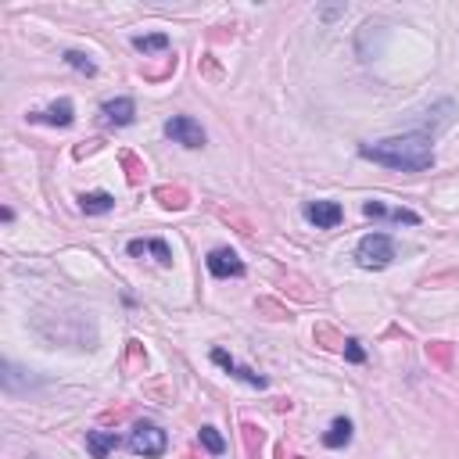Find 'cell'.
<instances>
[{
    "label": "cell",
    "mask_w": 459,
    "mask_h": 459,
    "mask_svg": "<svg viewBox=\"0 0 459 459\" xmlns=\"http://www.w3.org/2000/svg\"><path fill=\"white\" fill-rule=\"evenodd\" d=\"M101 112L108 115V122H115V126H130V122H133V115H137V105H133V97H115V101H105V105H101Z\"/></svg>",
    "instance_id": "10"
},
{
    "label": "cell",
    "mask_w": 459,
    "mask_h": 459,
    "mask_svg": "<svg viewBox=\"0 0 459 459\" xmlns=\"http://www.w3.org/2000/svg\"><path fill=\"white\" fill-rule=\"evenodd\" d=\"M344 11H348L344 4H337V8H320V19H323V22H330V19H341Z\"/></svg>",
    "instance_id": "26"
},
{
    "label": "cell",
    "mask_w": 459,
    "mask_h": 459,
    "mask_svg": "<svg viewBox=\"0 0 459 459\" xmlns=\"http://www.w3.org/2000/svg\"><path fill=\"white\" fill-rule=\"evenodd\" d=\"M359 154H362L366 162L388 165V169H395V172H423V169L434 165L431 137H420V133L388 137V140H377V144H359Z\"/></svg>",
    "instance_id": "1"
},
{
    "label": "cell",
    "mask_w": 459,
    "mask_h": 459,
    "mask_svg": "<svg viewBox=\"0 0 459 459\" xmlns=\"http://www.w3.org/2000/svg\"><path fill=\"white\" fill-rule=\"evenodd\" d=\"M133 47H137V51H144V54H154V51H165V47H169V36H165V33L137 36V40H133Z\"/></svg>",
    "instance_id": "15"
},
{
    "label": "cell",
    "mask_w": 459,
    "mask_h": 459,
    "mask_svg": "<svg viewBox=\"0 0 459 459\" xmlns=\"http://www.w3.org/2000/svg\"><path fill=\"white\" fill-rule=\"evenodd\" d=\"M201 445H205L212 455H223V452H226V438H223L216 427H201Z\"/></svg>",
    "instance_id": "17"
},
{
    "label": "cell",
    "mask_w": 459,
    "mask_h": 459,
    "mask_svg": "<svg viewBox=\"0 0 459 459\" xmlns=\"http://www.w3.org/2000/svg\"><path fill=\"white\" fill-rule=\"evenodd\" d=\"M130 448H133L137 455H144V459H158V455L169 448V438H165V431L154 427V423H137L133 434H130Z\"/></svg>",
    "instance_id": "3"
},
{
    "label": "cell",
    "mask_w": 459,
    "mask_h": 459,
    "mask_svg": "<svg viewBox=\"0 0 459 459\" xmlns=\"http://www.w3.org/2000/svg\"><path fill=\"white\" fill-rule=\"evenodd\" d=\"M427 355H431V359H438L441 366H448V359H452V348H448V341H434V344L427 348Z\"/></svg>",
    "instance_id": "20"
},
{
    "label": "cell",
    "mask_w": 459,
    "mask_h": 459,
    "mask_svg": "<svg viewBox=\"0 0 459 459\" xmlns=\"http://www.w3.org/2000/svg\"><path fill=\"white\" fill-rule=\"evenodd\" d=\"M212 359L223 366L226 374H233V377H241L244 384H251V388H265V377L262 374H255V370H248V366H241V362H233V355L230 352H223V348H216L212 352Z\"/></svg>",
    "instance_id": "7"
},
{
    "label": "cell",
    "mask_w": 459,
    "mask_h": 459,
    "mask_svg": "<svg viewBox=\"0 0 459 459\" xmlns=\"http://www.w3.org/2000/svg\"><path fill=\"white\" fill-rule=\"evenodd\" d=\"M133 258H140V255H154L162 265H172V251H169V244L165 241H130V248H126Z\"/></svg>",
    "instance_id": "12"
},
{
    "label": "cell",
    "mask_w": 459,
    "mask_h": 459,
    "mask_svg": "<svg viewBox=\"0 0 459 459\" xmlns=\"http://www.w3.org/2000/svg\"><path fill=\"white\" fill-rule=\"evenodd\" d=\"M165 137H169L172 144L191 147V151L205 147V130H201V122H194L191 115H172V119L165 122Z\"/></svg>",
    "instance_id": "4"
},
{
    "label": "cell",
    "mask_w": 459,
    "mask_h": 459,
    "mask_svg": "<svg viewBox=\"0 0 459 459\" xmlns=\"http://www.w3.org/2000/svg\"><path fill=\"white\" fill-rule=\"evenodd\" d=\"M244 445H248V455H255L262 448V431L255 423H244Z\"/></svg>",
    "instance_id": "19"
},
{
    "label": "cell",
    "mask_w": 459,
    "mask_h": 459,
    "mask_svg": "<svg viewBox=\"0 0 459 459\" xmlns=\"http://www.w3.org/2000/svg\"><path fill=\"white\" fill-rule=\"evenodd\" d=\"M29 119H33V122H47V126H61V130L75 122V115H72V101H68V97L54 101L47 112H33Z\"/></svg>",
    "instance_id": "9"
},
{
    "label": "cell",
    "mask_w": 459,
    "mask_h": 459,
    "mask_svg": "<svg viewBox=\"0 0 459 459\" xmlns=\"http://www.w3.org/2000/svg\"><path fill=\"white\" fill-rule=\"evenodd\" d=\"M344 355H348V362H362V359H366V352L359 348V341H355V337H348V341H344Z\"/></svg>",
    "instance_id": "22"
},
{
    "label": "cell",
    "mask_w": 459,
    "mask_h": 459,
    "mask_svg": "<svg viewBox=\"0 0 459 459\" xmlns=\"http://www.w3.org/2000/svg\"><path fill=\"white\" fill-rule=\"evenodd\" d=\"M280 459H302V455H295V452H287V445H280V452H277Z\"/></svg>",
    "instance_id": "27"
},
{
    "label": "cell",
    "mask_w": 459,
    "mask_h": 459,
    "mask_svg": "<svg viewBox=\"0 0 459 459\" xmlns=\"http://www.w3.org/2000/svg\"><path fill=\"white\" fill-rule=\"evenodd\" d=\"M65 61H68L75 72H83V75H94V72H97V65L90 61V54H83V51H65Z\"/></svg>",
    "instance_id": "18"
},
{
    "label": "cell",
    "mask_w": 459,
    "mask_h": 459,
    "mask_svg": "<svg viewBox=\"0 0 459 459\" xmlns=\"http://www.w3.org/2000/svg\"><path fill=\"white\" fill-rule=\"evenodd\" d=\"M258 312H269V320H284V316H287V312H284L277 302H265V298L258 302Z\"/></svg>",
    "instance_id": "23"
},
{
    "label": "cell",
    "mask_w": 459,
    "mask_h": 459,
    "mask_svg": "<svg viewBox=\"0 0 459 459\" xmlns=\"http://www.w3.org/2000/svg\"><path fill=\"white\" fill-rule=\"evenodd\" d=\"M119 158H122V165H126V176H130V183L137 187V183L144 179V172H147V169H144V162H140V158H137L133 151H122Z\"/></svg>",
    "instance_id": "16"
},
{
    "label": "cell",
    "mask_w": 459,
    "mask_h": 459,
    "mask_svg": "<svg viewBox=\"0 0 459 459\" xmlns=\"http://www.w3.org/2000/svg\"><path fill=\"white\" fill-rule=\"evenodd\" d=\"M355 258L362 269H384L395 258V241L388 233H366L355 248Z\"/></svg>",
    "instance_id": "2"
},
{
    "label": "cell",
    "mask_w": 459,
    "mask_h": 459,
    "mask_svg": "<svg viewBox=\"0 0 459 459\" xmlns=\"http://www.w3.org/2000/svg\"><path fill=\"white\" fill-rule=\"evenodd\" d=\"M388 219H395V223H409V226H416V223H420V216H416V212H409V209H395V212H388Z\"/></svg>",
    "instance_id": "21"
},
{
    "label": "cell",
    "mask_w": 459,
    "mask_h": 459,
    "mask_svg": "<svg viewBox=\"0 0 459 459\" xmlns=\"http://www.w3.org/2000/svg\"><path fill=\"white\" fill-rule=\"evenodd\" d=\"M154 198H158L165 209H176V212H183V209L191 205V194L183 191V187H158V191H154Z\"/></svg>",
    "instance_id": "14"
},
{
    "label": "cell",
    "mask_w": 459,
    "mask_h": 459,
    "mask_svg": "<svg viewBox=\"0 0 459 459\" xmlns=\"http://www.w3.org/2000/svg\"><path fill=\"white\" fill-rule=\"evenodd\" d=\"M352 441V420L348 416H337L334 423H330V431L323 434V445L327 448H344Z\"/></svg>",
    "instance_id": "13"
},
{
    "label": "cell",
    "mask_w": 459,
    "mask_h": 459,
    "mask_svg": "<svg viewBox=\"0 0 459 459\" xmlns=\"http://www.w3.org/2000/svg\"><path fill=\"white\" fill-rule=\"evenodd\" d=\"M362 212L370 216V219H388V209H384L381 201H366V205H362Z\"/></svg>",
    "instance_id": "24"
},
{
    "label": "cell",
    "mask_w": 459,
    "mask_h": 459,
    "mask_svg": "<svg viewBox=\"0 0 459 459\" xmlns=\"http://www.w3.org/2000/svg\"><path fill=\"white\" fill-rule=\"evenodd\" d=\"M209 273H212V277H219V280H226V277H244V262H241L230 248H216V251L209 255Z\"/></svg>",
    "instance_id": "6"
},
{
    "label": "cell",
    "mask_w": 459,
    "mask_h": 459,
    "mask_svg": "<svg viewBox=\"0 0 459 459\" xmlns=\"http://www.w3.org/2000/svg\"><path fill=\"white\" fill-rule=\"evenodd\" d=\"M144 362H147V355L140 352V344H137V341H130V366L137 370V366H144Z\"/></svg>",
    "instance_id": "25"
},
{
    "label": "cell",
    "mask_w": 459,
    "mask_h": 459,
    "mask_svg": "<svg viewBox=\"0 0 459 459\" xmlns=\"http://www.w3.org/2000/svg\"><path fill=\"white\" fill-rule=\"evenodd\" d=\"M305 219H309L316 230H334V226L344 219V212H341L337 201H312V205H305Z\"/></svg>",
    "instance_id": "5"
},
{
    "label": "cell",
    "mask_w": 459,
    "mask_h": 459,
    "mask_svg": "<svg viewBox=\"0 0 459 459\" xmlns=\"http://www.w3.org/2000/svg\"><path fill=\"white\" fill-rule=\"evenodd\" d=\"M119 445H122V438L115 431H86V448L94 459H108Z\"/></svg>",
    "instance_id": "8"
},
{
    "label": "cell",
    "mask_w": 459,
    "mask_h": 459,
    "mask_svg": "<svg viewBox=\"0 0 459 459\" xmlns=\"http://www.w3.org/2000/svg\"><path fill=\"white\" fill-rule=\"evenodd\" d=\"M79 209L86 216H105V212L115 209V198L108 191H90V194H79Z\"/></svg>",
    "instance_id": "11"
}]
</instances>
